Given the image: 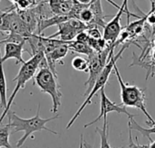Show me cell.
Masks as SVG:
<instances>
[{
	"label": "cell",
	"instance_id": "cell-11",
	"mask_svg": "<svg viewBox=\"0 0 155 148\" xmlns=\"http://www.w3.org/2000/svg\"><path fill=\"white\" fill-rule=\"evenodd\" d=\"M89 8L92 10L94 14V21L89 25L90 27L97 26V27H104L106 23L104 22V18L108 17L109 15H105L103 10L101 0H92V2L89 4Z\"/></svg>",
	"mask_w": 155,
	"mask_h": 148
},
{
	"label": "cell",
	"instance_id": "cell-12",
	"mask_svg": "<svg viewBox=\"0 0 155 148\" xmlns=\"http://www.w3.org/2000/svg\"><path fill=\"white\" fill-rule=\"evenodd\" d=\"M71 16L68 14H54L49 18L43 19L38 23V27H37L38 33L37 34L42 35V33L48 27L53 26V25H58L59 24L69 20Z\"/></svg>",
	"mask_w": 155,
	"mask_h": 148
},
{
	"label": "cell",
	"instance_id": "cell-9",
	"mask_svg": "<svg viewBox=\"0 0 155 148\" xmlns=\"http://www.w3.org/2000/svg\"><path fill=\"white\" fill-rule=\"evenodd\" d=\"M23 43H5V54L1 57V61L5 62L6 60L14 58L16 60V63L21 62L22 64L25 62L23 59V52L25 51L24 49Z\"/></svg>",
	"mask_w": 155,
	"mask_h": 148
},
{
	"label": "cell",
	"instance_id": "cell-14",
	"mask_svg": "<svg viewBox=\"0 0 155 148\" xmlns=\"http://www.w3.org/2000/svg\"><path fill=\"white\" fill-rule=\"evenodd\" d=\"M68 48L70 51H72L73 52H78L81 54H84L87 57L89 55H91L94 51L90 47V45L88 43H81V42H77L75 40H73L71 42H69L68 43Z\"/></svg>",
	"mask_w": 155,
	"mask_h": 148
},
{
	"label": "cell",
	"instance_id": "cell-21",
	"mask_svg": "<svg viewBox=\"0 0 155 148\" xmlns=\"http://www.w3.org/2000/svg\"><path fill=\"white\" fill-rule=\"evenodd\" d=\"M132 129L129 128V144L127 148H149V145H141L138 143V138L136 137L137 143L135 144L133 139V134H132Z\"/></svg>",
	"mask_w": 155,
	"mask_h": 148
},
{
	"label": "cell",
	"instance_id": "cell-20",
	"mask_svg": "<svg viewBox=\"0 0 155 148\" xmlns=\"http://www.w3.org/2000/svg\"><path fill=\"white\" fill-rule=\"evenodd\" d=\"M23 43V44H25L26 43V38L20 35V34L15 33H9L5 36V38L3 40L0 41V44L1 43Z\"/></svg>",
	"mask_w": 155,
	"mask_h": 148
},
{
	"label": "cell",
	"instance_id": "cell-17",
	"mask_svg": "<svg viewBox=\"0 0 155 148\" xmlns=\"http://www.w3.org/2000/svg\"><path fill=\"white\" fill-rule=\"evenodd\" d=\"M10 134H11V128L8 124L0 127V147L13 148L9 142Z\"/></svg>",
	"mask_w": 155,
	"mask_h": 148
},
{
	"label": "cell",
	"instance_id": "cell-26",
	"mask_svg": "<svg viewBox=\"0 0 155 148\" xmlns=\"http://www.w3.org/2000/svg\"><path fill=\"white\" fill-rule=\"evenodd\" d=\"M78 3H80V4H82V5H88L91 2H92V0H76Z\"/></svg>",
	"mask_w": 155,
	"mask_h": 148
},
{
	"label": "cell",
	"instance_id": "cell-5",
	"mask_svg": "<svg viewBox=\"0 0 155 148\" xmlns=\"http://www.w3.org/2000/svg\"><path fill=\"white\" fill-rule=\"evenodd\" d=\"M128 46H129L128 43H124V46H123V48L121 49V51H120L116 55L113 54V55L110 57L108 62L106 63V65L104 66V70L102 71V72H101L100 75L98 76V78H97V80H96V81H95V83H94V87H93V89H92V90H91L90 93L86 96V97H87L86 99H85L84 102L82 104V106L78 109V110H77L76 113L73 116V118L70 119V121L68 122V124H67L66 127H65V129H69V128L73 126V124H74V123L75 122V120L80 117L81 113H82L83 110L86 108V106H88V105H90V104L92 103V99L96 95V93H97L98 91L101 90V89L104 88V86L106 85V83H107V81H108V80H109V77H110V75H111V73H112V71H113V70H114V66L116 64V61L122 57L124 51Z\"/></svg>",
	"mask_w": 155,
	"mask_h": 148
},
{
	"label": "cell",
	"instance_id": "cell-19",
	"mask_svg": "<svg viewBox=\"0 0 155 148\" xmlns=\"http://www.w3.org/2000/svg\"><path fill=\"white\" fill-rule=\"evenodd\" d=\"M76 18L80 19L82 22L85 23V24L88 25V27H89V25H90V24L93 23V21H94V14H93L92 10L89 8V5H88L87 6L84 7V8L79 12V14H78V15H77Z\"/></svg>",
	"mask_w": 155,
	"mask_h": 148
},
{
	"label": "cell",
	"instance_id": "cell-10",
	"mask_svg": "<svg viewBox=\"0 0 155 148\" xmlns=\"http://www.w3.org/2000/svg\"><path fill=\"white\" fill-rule=\"evenodd\" d=\"M57 26H58V31L54 34L48 36L49 38L59 37V39L64 42H71L74 40L76 34L78 33V32L69 24L68 20L59 24Z\"/></svg>",
	"mask_w": 155,
	"mask_h": 148
},
{
	"label": "cell",
	"instance_id": "cell-8",
	"mask_svg": "<svg viewBox=\"0 0 155 148\" xmlns=\"http://www.w3.org/2000/svg\"><path fill=\"white\" fill-rule=\"evenodd\" d=\"M68 43H63L61 45H59L58 47H56L53 52L47 53V54H45V59H46V61H47V65H48V68L54 72V75L57 76V71H56V63L57 61L59 62L63 58H64L67 53H68V51H69V48H68ZM61 64H63V61H60Z\"/></svg>",
	"mask_w": 155,
	"mask_h": 148
},
{
	"label": "cell",
	"instance_id": "cell-13",
	"mask_svg": "<svg viewBox=\"0 0 155 148\" xmlns=\"http://www.w3.org/2000/svg\"><path fill=\"white\" fill-rule=\"evenodd\" d=\"M3 63L1 61V54H0V107L5 110L7 105V99H6V80L5 76V71L3 68Z\"/></svg>",
	"mask_w": 155,
	"mask_h": 148
},
{
	"label": "cell",
	"instance_id": "cell-24",
	"mask_svg": "<svg viewBox=\"0 0 155 148\" xmlns=\"http://www.w3.org/2000/svg\"><path fill=\"white\" fill-rule=\"evenodd\" d=\"M79 148H93L92 146L88 145L84 140V137H83V135L81 136V141H80V147Z\"/></svg>",
	"mask_w": 155,
	"mask_h": 148
},
{
	"label": "cell",
	"instance_id": "cell-2",
	"mask_svg": "<svg viewBox=\"0 0 155 148\" xmlns=\"http://www.w3.org/2000/svg\"><path fill=\"white\" fill-rule=\"evenodd\" d=\"M114 73L117 77V80L120 84L121 88V99H122V105L128 108H135L139 110H141L145 117L147 118L146 124L153 127L155 126L154 119L151 117L149 112L147 111L146 108V97L144 90L140 89L136 85H131L129 83H126L121 74L120 71L116 66V64L114 66Z\"/></svg>",
	"mask_w": 155,
	"mask_h": 148
},
{
	"label": "cell",
	"instance_id": "cell-27",
	"mask_svg": "<svg viewBox=\"0 0 155 148\" xmlns=\"http://www.w3.org/2000/svg\"><path fill=\"white\" fill-rule=\"evenodd\" d=\"M149 148H155V141H151V144L149 145Z\"/></svg>",
	"mask_w": 155,
	"mask_h": 148
},
{
	"label": "cell",
	"instance_id": "cell-3",
	"mask_svg": "<svg viewBox=\"0 0 155 148\" xmlns=\"http://www.w3.org/2000/svg\"><path fill=\"white\" fill-rule=\"evenodd\" d=\"M45 57V56L44 52H38L35 53L34 55H32L31 59H29L27 61H25L23 63V65L21 66L16 77H15L13 80L14 81H16V85H15V90H13L9 99L7 100V105H6L5 109L3 111V113L0 117V124L3 122V120L5 119V118L7 115V112L10 110V108L14 102V99H15L16 94L19 92V90L21 89H24L26 82L35 75L36 70L39 68V64Z\"/></svg>",
	"mask_w": 155,
	"mask_h": 148
},
{
	"label": "cell",
	"instance_id": "cell-4",
	"mask_svg": "<svg viewBox=\"0 0 155 148\" xmlns=\"http://www.w3.org/2000/svg\"><path fill=\"white\" fill-rule=\"evenodd\" d=\"M34 84H36L42 92L46 93L51 97L53 102L51 112L54 114L57 113L58 109L61 106L62 99V92L60 91L58 76L54 75L48 67L39 68V71L35 76Z\"/></svg>",
	"mask_w": 155,
	"mask_h": 148
},
{
	"label": "cell",
	"instance_id": "cell-6",
	"mask_svg": "<svg viewBox=\"0 0 155 148\" xmlns=\"http://www.w3.org/2000/svg\"><path fill=\"white\" fill-rule=\"evenodd\" d=\"M127 3H128V0H124L123 1V4H122V5L119 8L118 13L104 27V35H103V37L107 42V43H109V44L115 43L116 41L119 39L120 33L122 32L121 17L124 14V13H127V14H128V22L130 20V16L131 15H134V16H136V17L140 18V16L134 15V14H133L132 13L129 12L128 7H127Z\"/></svg>",
	"mask_w": 155,
	"mask_h": 148
},
{
	"label": "cell",
	"instance_id": "cell-7",
	"mask_svg": "<svg viewBox=\"0 0 155 148\" xmlns=\"http://www.w3.org/2000/svg\"><path fill=\"white\" fill-rule=\"evenodd\" d=\"M100 93H101V111H100V114H99V116H98L94 120H93L92 122H90V123H88V124H85V125L84 126V128H88V127H91L92 125L95 124V123L98 122L102 118H107V114H108V113H111V112H117V113L124 114V115H126L129 118H134V116L133 114H131L130 112L127 111L126 107L123 106L122 104H121V105H118V104L113 102L112 100H110V99H109V98L106 96V94H105L104 88L101 89Z\"/></svg>",
	"mask_w": 155,
	"mask_h": 148
},
{
	"label": "cell",
	"instance_id": "cell-16",
	"mask_svg": "<svg viewBox=\"0 0 155 148\" xmlns=\"http://www.w3.org/2000/svg\"><path fill=\"white\" fill-rule=\"evenodd\" d=\"M95 132L97 134L100 135L101 137V147L100 148H111L110 144H109V140H108V135H109V131H108V122H107V118H104V126L103 128H96Z\"/></svg>",
	"mask_w": 155,
	"mask_h": 148
},
{
	"label": "cell",
	"instance_id": "cell-18",
	"mask_svg": "<svg viewBox=\"0 0 155 148\" xmlns=\"http://www.w3.org/2000/svg\"><path fill=\"white\" fill-rule=\"evenodd\" d=\"M71 63H72V66L74 70H76L78 71L88 72V66H89L88 59L86 60L83 57L76 56L72 60Z\"/></svg>",
	"mask_w": 155,
	"mask_h": 148
},
{
	"label": "cell",
	"instance_id": "cell-28",
	"mask_svg": "<svg viewBox=\"0 0 155 148\" xmlns=\"http://www.w3.org/2000/svg\"><path fill=\"white\" fill-rule=\"evenodd\" d=\"M152 45H153L155 47V38L153 40V42H152Z\"/></svg>",
	"mask_w": 155,
	"mask_h": 148
},
{
	"label": "cell",
	"instance_id": "cell-15",
	"mask_svg": "<svg viewBox=\"0 0 155 148\" xmlns=\"http://www.w3.org/2000/svg\"><path fill=\"white\" fill-rule=\"evenodd\" d=\"M128 128H130L132 130L138 131V132L141 133L143 137H147V138L150 140V142L153 141V139H152V137H151V135H152V134H155V126L151 127L150 128H142V127L134 120V118H129Z\"/></svg>",
	"mask_w": 155,
	"mask_h": 148
},
{
	"label": "cell",
	"instance_id": "cell-23",
	"mask_svg": "<svg viewBox=\"0 0 155 148\" xmlns=\"http://www.w3.org/2000/svg\"><path fill=\"white\" fill-rule=\"evenodd\" d=\"M75 41L77 42H81V43H88V40H89V35L87 33V31H82V32H79L76 36H75Z\"/></svg>",
	"mask_w": 155,
	"mask_h": 148
},
{
	"label": "cell",
	"instance_id": "cell-25",
	"mask_svg": "<svg viewBox=\"0 0 155 148\" xmlns=\"http://www.w3.org/2000/svg\"><path fill=\"white\" fill-rule=\"evenodd\" d=\"M150 52H151V61H154L155 62V47L153 46V49H151L150 50Z\"/></svg>",
	"mask_w": 155,
	"mask_h": 148
},
{
	"label": "cell",
	"instance_id": "cell-29",
	"mask_svg": "<svg viewBox=\"0 0 155 148\" xmlns=\"http://www.w3.org/2000/svg\"><path fill=\"white\" fill-rule=\"evenodd\" d=\"M0 148H1V147H0Z\"/></svg>",
	"mask_w": 155,
	"mask_h": 148
},
{
	"label": "cell",
	"instance_id": "cell-22",
	"mask_svg": "<svg viewBox=\"0 0 155 148\" xmlns=\"http://www.w3.org/2000/svg\"><path fill=\"white\" fill-rule=\"evenodd\" d=\"M86 31H87V33H88L90 38H93V39H101V38H103V35H102V33H101V32H100V30L98 29L97 26L90 27Z\"/></svg>",
	"mask_w": 155,
	"mask_h": 148
},
{
	"label": "cell",
	"instance_id": "cell-1",
	"mask_svg": "<svg viewBox=\"0 0 155 148\" xmlns=\"http://www.w3.org/2000/svg\"><path fill=\"white\" fill-rule=\"evenodd\" d=\"M40 108L41 105H38L37 112L36 115L31 118H22L18 117L14 111H8L7 112V117H8V125L10 126L11 128V134L17 133L23 131L25 134L24 136L16 142L15 146L17 148H21L25 142L28 139V137L35 132H39V131H47L49 133H52L54 135H59L57 132L49 129L46 128V124L52 120L57 119L59 118V115H55L52 118H42L40 117Z\"/></svg>",
	"mask_w": 155,
	"mask_h": 148
}]
</instances>
